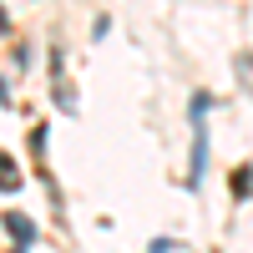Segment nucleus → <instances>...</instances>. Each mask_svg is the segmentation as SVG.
I'll return each mask as SVG.
<instances>
[{"label":"nucleus","mask_w":253,"mask_h":253,"mask_svg":"<svg viewBox=\"0 0 253 253\" xmlns=\"http://www.w3.org/2000/svg\"><path fill=\"white\" fill-rule=\"evenodd\" d=\"M208 96H193V167H187V187H198L208 172Z\"/></svg>","instance_id":"obj_1"},{"label":"nucleus","mask_w":253,"mask_h":253,"mask_svg":"<svg viewBox=\"0 0 253 253\" xmlns=\"http://www.w3.org/2000/svg\"><path fill=\"white\" fill-rule=\"evenodd\" d=\"M5 228H10V238H15L20 248H31V243H36V223H31V218H20V213H5Z\"/></svg>","instance_id":"obj_2"},{"label":"nucleus","mask_w":253,"mask_h":253,"mask_svg":"<svg viewBox=\"0 0 253 253\" xmlns=\"http://www.w3.org/2000/svg\"><path fill=\"white\" fill-rule=\"evenodd\" d=\"M0 101H10V91H5V81H0Z\"/></svg>","instance_id":"obj_3"}]
</instances>
